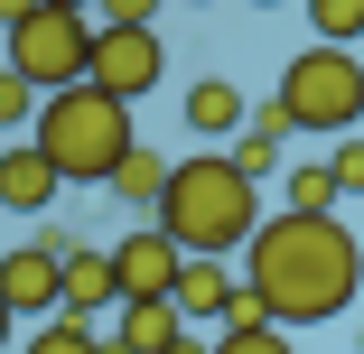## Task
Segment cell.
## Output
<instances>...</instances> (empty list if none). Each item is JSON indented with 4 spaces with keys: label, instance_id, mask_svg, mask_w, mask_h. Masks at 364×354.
Wrapping results in <instances>:
<instances>
[{
    "label": "cell",
    "instance_id": "6da1fadb",
    "mask_svg": "<svg viewBox=\"0 0 364 354\" xmlns=\"http://www.w3.org/2000/svg\"><path fill=\"white\" fill-rule=\"evenodd\" d=\"M243 280H252V299L271 308V326L299 336V326H327V317L364 308V243L336 215L280 205V215H262L252 243H243Z\"/></svg>",
    "mask_w": 364,
    "mask_h": 354
},
{
    "label": "cell",
    "instance_id": "7a4b0ae2",
    "mask_svg": "<svg viewBox=\"0 0 364 354\" xmlns=\"http://www.w3.org/2000/svg\"><path fill=\"white\" fill-rule=\"evenodd\" d=\"M159 224L178 233V252H215L234 261L262 224V187L234 168V150H187L168 168V196H159Z\"/></svg>",
    "mask_w": 364,
    "mask_h": 354
},
{
    "label": "cell",
    "instance_id": "3957f363",
    "mask_svg": "<svg viewBox=\"0 0 364 354\" xmlns=\"http://www.w3.org/2000/svg\"><path fill=\"white\" fill-rule=\"evenodd\" d=\"M28 140L65 168V187H112V168L140 150V140H131V103L103 94V84H65V94H47Z\"/></svg>",
    "mask_w": 364,
    "mask_h": 354
},
{
    "label": "cell",
    "instance_id": "277c9868",
    "mask_svg": "<svg viewBox=\"0 0 364 354\" xmlns=\"http://www.w3.org/2000/svg\"><path fill=\"white\" fill-rule=\"evenodd\" d=\"M271 103L289 112V131H299V140H346V131L364 121V56L309 38L299 56L280 65V94H271Z\"/></svg>",
    "mask_w": 364,
    "mask_h": 354
},
{
    "label": "cell",
    "instance_id": "5b68a950",
    "mask_svg": "<svg viewBox=\"0 0 364 354\" xmlns=\"http://www.w3.org/2000/svg\"><path fill=\"white\" fill-rule=\"evenodd\" d=\"M10 65H19L38 94L85 84V75H94V19H85V10H28V19L10 28Z\"/></svg>",
    "mask_w": 364,
    "mask_h": 354
},
{
    "label": "cell",
    "instance_id": "8992f818",
    "mask_svg": "<svg viewBox=\"0 0 364 354\" xmlns=\"http://www.w3.org/2000/svg\"><path fill=\"white\" fill-rule=\"evenodd\" d=\"M159 75H168L159 28H94V75H85V84H103V94H122V103H140V94H159Z\"/></svg>",
    "mask_w": 364,
    "mask_h": 354
},
{
    "label": "cell",
    "instance_id": "52a82bcc",
    "mask_svg": "<svg viewBox=\"0 0 364 354\" xmlns=\"http://www.w3.org/2000/svg\"><path fill=\"white\" fill-rule=\"evenodd\" d=\"M112 270H122V299H168L178 270H187V252H178L168 224H131V233L112 243Z\"/></svg>",
    "mask_w": 364,
    "mask_h": 354
},
{
    "label": "cell",
    "instance_id": "ba28073f",
    "mask_svg": "<svg viewBox=\"0 0 364 354\" xmlns=\"http://www.w3.org/2000/svg\"><path fill=\"white\" fill-rule=\"evenodd\" d=\"M56 196H65V168L38 140H0V215H47Z\"/></svg>",
    "mask_w": 364,
    "mask_h": 354
},
{
    "label": "cell",
    "instance_id": "9c48e42d",
    "mask_svg": "<svg viewBox=\"0 0 364 354\" xmlns=\"http://www.w3.org/2000/svg\"><path fill=\"white\" fill-rule=\"evenodd\" d=\"M0 299H10L19 317H56V308H65V252L19 243L10 261H0Z\"/></svg>",
    "mask_w": 364,
    "mask_h": 354
},
{
    "label": "cell",
    "instance_id": "30bf717a",
    "mask_svg": "<svg viewBox=\"0 0 364 354\" xmlns=\"http://www.w3.org/2000/svg\"><path fill=\"white\" fill-rule=\"evenodd\" d=\"M187 336V308L178 299H122L112 308V354H168Z\"/></svg>",
    "mask_w": 364,
    "mask_h": 354
},
{
    "label": "cell",
    "instance_id": "8fae6325",
    "mask_svg": "<svg viewBox=\"0 0 364 354\" xmlns=\"http://www.w3.org/2000/svg\"><path fill=\"white\" fill-rule=\"evenodd\" d=\"M103 308H122V270H112V252H65V308L56 317H103Z\"/></svg>",
    "mask_w": 364,
    "mask_h": 354
},
{
    "label": "cell",
    "instance_id": "7c38bea8",
    "mask_svg": "<svg viewBox=\"0 0 364 354\" xmlns=\"http://www.w3.org/2000/svg\"><path fill=\"white\" fill-rule=\"evenodd\" d=\"M178 112H187V131H196V140H225V131H243V121H252V103L234 94V75H196Z\"/></svg>",
    "mask_w": 364,
    "mask_h": 354
},
{
    "label": "cell",
    "instance_id": "4fadbf2b",
    "mask_svg": "<svg viewBox=\"0 0 364 354\" xmlns=\"http://www.w3.org/2000/svg\"><path fill=\"white\" fill-rule=\"evenodd\" d=\"M280 140H299V131H289V112H280V103H262V112H252V121L234 131V168H243L252 187H262V177L280 168Z\"/></svg>",
    "mask_w": 364,
    "mask_h": 354
},
{
    "label": "cell",
    "instance_id": "5bb4252c",
    "mask_svg": "<svg viewBox=\"0 0 364 354\" xmlns=\"http://www.w3.org/2000/svg\"><path fill=\"white\" fill-rule=\"evenodd\" d=\"M280 196L299 205V215H336V205H346V177H336V159H289L280 168Z\"/></svg>",
    "mask_w": 364,
    "mask_h": 354
},
{
    "label": "cell",
    "instance_id": "9a60e30c",
    "mask_svg": "<svg viewBox=\"0 0 364 354\" xmlns=\"http://www.w3.org/2000/svg\"><path fill=\"white\" fill-rule=\"evenodd\" d=\"M168 168H178V159H159V150H131V159L112 168V196H122V205H150V215H159V196H168Z\"/></svg>",
    "mask_w": 364,
    "mask_h": 354
},
{
    "label": "cell",
    "instance_id": "2e32d148",
    "mask_svg": "<svg viewBox=\"0 0 364 354\" xmlns=\"http://www.w3.org/2000/svg\"><path fill=\"white\" fill-rule=\"evenodd\" d=\"M19 354H112V336H94L85 317H38Z\"/></svg>",
    "mask_w": 364,
    "mask_h": 354
},
{
    "label": "cell",
    "instance_id": "e0dca14e",
    "mask_svg": "<svg viewBox=\"0 0 364 354\" xmlns=\"http://www.w3.org/2000/svg\"><path fill=\"white\" fill-rule=\"evenodd\" d=\"M38 103H47V94L19 75V65H0V131H10V140H28V131H38Z\"/></svg>",
    "mask_w": 364,
    "mask_h": 354
},
{
    "label": "cell",
    "instance_id": "ac0fdd59",
    "mask_svg": "<svg viewBox=\"0 0 364 354\" xmlns=\"http://www.w3.org/2000/svg\"><path fill=\"white\" fill-rule=\"evenodd\" d=\"M309 38L355 47V38H364V0H309Z\"/></svg>",
    "mask_w": 364,
    "mask_h": 354
},
{
    "label": "cell",
    "instance_id": "d6986e66",
    "mask_svg": "<svg viewBox=\"0 0 364 354\" xmlns=\"http://www.w3.org/2000/svg\"><path fill=\"white\" fill-rule=\"evenodd\" d=\"M215 354H299V345H289V326H215Z\"/></svg>",
    "mask_w": 364,
    "mask_h": 354
},
{
    "label": "cell",
    "instance_id": "ffe728a7",
    "mask_svg": "<svg viewBox=\"0 0 364 354\" xmlns=\"http://www.w3.org/2000/svg\"><path fill=\"white\" fill-rule=\"evenodd\" d=\"M94 28H159V0H94Z\"/></svg>",
    "mask_w": 364,
    "mask_h": 354
},
{
    "label": "cell",
    "instance_id": "44dd1931",
    "mask_svg": "<svg viewBox=\"0 0 364 354\" xmlns=\"http://www.w3.org/2000/svg\"><path fill=\"white\" fill-rule=\"evenodd\" d=\"M327 159H336V177H346V196H364V140H355V131L336 140V150H327Z\"/></svg>",
    "mask_w": 364,
    "mask_h": 354
},
{
    "label": "cell",
    "instance_id": "7402d4cb",
    "mask_svg": "<svg viewBox=\"0 0 364 354\" xmlns=\"http://www.w3.org/2000/svg\"><path fill=\"white\" fill-rule=\"evenodd\" d=\"M28 10H47V0H0V28H19Z\"/></svg>",
    "mask_w": 364,
    "mask_h": 354
},
{
    "label": "cell",
    "instance_id": "603a6c76",
    "mask_svg": "<svg viewBox=\"0 0 364 354\" xmlns=\"http://www.w3.org/2000/svg\"><path fill=\"white\" fill-rule=\"evenodd\" d=\"M10 326H19V308H10V299H0V354H10Z\"/></svg>",
    "mask_w": 364,
    "mask_h": 354
},
{
    "label": "cell",
    "instance_id": "cb8c5ba5",
    "mask_svg": "<svg viewBox=\"0 0 364 354\" xmlns=\"http://www.w3.org/2000/svg\"><path fill=\"white\" fill-rule=\"evenodd\" d=\"M168 354H215V345H205V336H178V345H168Z\"/></svg>",
    "mask_w": 364,
    "mask_h": 354
},
{
    "label": "cell",
    "instance_id": "d4e9b609",
    "mask_svg": "<svg viewBox=\"0 0 364 354\" xmlns=\"http://www.w3.org/2000/svg\"><path fill=\"white\" fill-rule=\"evenodd\" d=\"M47 10H94V0H47Z\"/></svg>",
    "mask_w": 364,
    "mask_h": 354
},
{
    "label": "cell",
    "instance_id": "484cf974",
    "mask_svg": "<svg viewBox=\"0 0 364 354\" xmlns=\"http://www.w3.org/2000/svg\"><path fill=\"white\" fill-rule=\"evenodd\" d=\"M252 10H280V0H252Z\"/></svg>",
    "mask_w": 364,
    "mask_h": 354
}]
</instances>
